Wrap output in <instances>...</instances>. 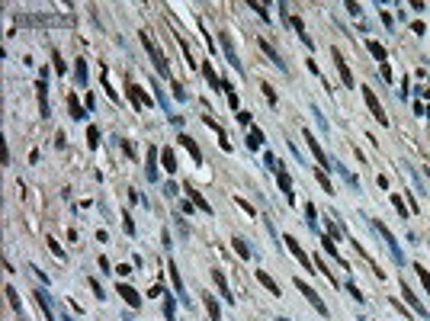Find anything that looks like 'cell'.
Wrapping results in <instances>:
<instances>
[{
    "label": "cell",
    "instance_id": "cell-22",
    "mask_svg": "<svg viewBox=\"0 0 430 321\" xmlns=\"http://www.w3.org/2000/svg\"><path fill=\"white\" fill-rule=\"evenodd\" d=\"M187 193H190V199H193V206H199V209H203L206 215H212V206H209V203H206V199H203V196H199V193H196V189H193L190 183H187Z\"/></svg>",
    "mask_w": 430,
    "mask_h": 321
},
{
    "label": "cell",
    "instance_id": "cell-11",
    "mask_svg": "<svg viewBox=\"0 0 430 321\" xmlns=\"http://www.w3.org/2000/svg\"><path fill=\"white\" fill-rule=\"evenodd\" d=\"M129 97H132V103H135V109H145V106H151V97L142 90L138 84H129Z\"/></svg>",
    "mask_w": 430,
    "mask_h": 321
},
{
    "label": "cell",
    "instance_id": "cell-28",
    "mask_svg": "<svg viewBox=\"0 0 430 321\" xmlns=\"http://www.w3.org/2000/svg\"><path fill=\"white\" fill-rule=\"evenodd\" d=\"M222 93H225V100H228V106H231L234 112H238V93H234V87H231V84H228V81L222 84Z\"/></svg>",
    "mask_w": 430,
    "mask_h": 321
},
{
    "label": "cell",
    "instance_id": "cell-33",
    "mask_svg": "<svg viewBox=\"0 0 430 321\" xmlns=\"http://www.w3.org/2000/svg\"><path fill=\"white\" fill-rule=\"evenodd\" d=\"M263 164H267V167L273 170V173L279 170V161H276V154H273V151H263Z\"/></svg>",
    "mask_w": 430,
    "mask_h": 321
},
{
    "label": "cell",
    "instance_id": "cell-31",
    "mask_svg": "<svg viewBox=\"0 0 430 321\" xmlns=\"http://www.w3.org/2000/svg\"><path fill=\"white\" fill-rule=\"evenodd\" d=\"M392 206L398 209V215H401V219H408V206H405V199H401L398 193H392Z\"/></svg>",
    "mask_w": 430,
    "mask_h": 321
},
{
    "label": "cell",
    "instance_id": "cell-24",
    "mask_svg": "<svg viewBox=\"0 0 430 321\" xmlns=\"http://www.w3.org/2000/svg\"><path fill=\"white\" fill-rule=\"evenodd\" d=\"M257 280H260L263 286H267V289H270V292H273V296H283V292H279V283H276V280H273V276H270V273H263V270H257Z\"/></svg>",
    "mask_w": 430,
    "mask_h": 321
},
{
    "label": "cell",
    "instance_id": "cell-17",
    "mask_svg": "<svg viewBox=\"0 0 430 321\" xmlns=\"http://www.w3.org/2000/svg\"><path fill=\"white\" fill-rule=\"evenodd\" d=\"M119 296L126 299V302H129L132 308H138V305H142V296H138V292L132 289V286H122V283H119Z\"/></svg>",
    "mask_w": 430,
    "mask_h": 321
},
{
    "label": "cell",
    "instance_id": "cell-30",
    "mask_svg": "<svg viewBox=\"0 0 430 321\" xmlns=\"http://www.w3.org/2000/svg\"><path fill=\"white\" fill-rule=\"evenodd\" d=\"M260 145H263V132H260V129H251V132H248V148L254 151V148H260Z\"/></svg>",
    "mask_w": 430,
    "mask_h": 321
},
{
    "label": "cell",
    "instance_id": "cell-9",
    "mask_svg": "<svg viewBox=\"0 0 430 321\" xmlns=\"http://www.w3.org/2000/svg\"><path fill=\"white\" fill-rule=\"evenodd\" d=\"M283 241H286V247H289V250H292V254H295V257H299V260H302V267H305V270H309V273H315V264H312V260H309V254H305V250H302V244H299V241H295L292 235H286Z\"/></svg>",
    "mask_w": 430,
    "mask_h": 321
},
{
    "label": "cell",
    "instance_id": "cell-2",
    "mask_svg": "<svg viewBox=\"0 0 430 321\" xmlns=\"http://www.w3.org/2000/svg\"><path fill=\"white\" fill-rule=\"evenodd\" d=\"M366 222H370V228H373V231H376V235H379V238L385 241V244H389V250H392V257H395V264H405V254H401V247H398V241H395V235H392V231H389V228H385V225H382L379 219H366Z\"/></svg>",
    "mask_w": 430,
    "mask_h": 321
},
{
    "label": "cell",
    "instance_id": "cell-21",
    "mask_svg": "<svg viewBox=\"0 0 430 321\" xmlns=\"http://www.w3.org/2000/svg\"><path fill=\"white\" fill-rule=\"evenodd\" d=\"M212 280H215V286H218V289H222V296H225V302H228V305H231V302H234V296H231V292H228V283H225V273H222V270H212Z\"/></svg>",
    "mask_w": 430,
    "mask_h": 321
},
{
    "label": "cell",
    "instance_id": "cell-19",
    "mask_svg": "<svg viewBox=\"0 0 430 321\" xmlns=\"http://www.w3.org/2000/svg\"><path fill=\"white\" fill-rule=\"evenodd\" d=\"M203 122H206L209 129H215V132H218V145H222V148H225V151H228V148H231V145H228V135H225V129H222V125H218V122H215V119H212V116H203Z\"/></svg>",
    "mask_w": 430,
    "mask_h": 321
},
{
    "label": "cell",
    "instance_id": "cell-35",
    "mask_svg": "<svg viewBox=\"0 0 430 321\" xmlns=\"http://www.w3.org/2000/svg\"><path fill=\"white\" fill-rule=\"evenodd\" d=\"M203 74H206V81L212 84L215 90H222V84H218V77H215V71H212V68H209V65H203Z\"/></svg>",
    "mask_w": 430,
    "mask_h": 321
},
{
    "label": "cell",
    "instance_id": "cell-38",
    "mask_svg": "<svg viewBox=\"0 0 430 321\" xmlns=\"http://www.w3.org/2000/svg\"><path fill=\"white\" fill-rule=\"evenodd\" d=\"M414 273L420 276V283H424V289L430 292V273H427V270H424V267H420V264H414Z\"/></svg>",
    "mask_w": 430,
    "mask_h": 321
},
{
    "label": "cell",
    "instance_id": "cell-45",
    "mask_svg": "<svg viewBox=\"0 0 430 321\" xmlns=\"http://www.w3.org/2000/svg\"><path fill=\"white\" fill-rule=\"evenodd\" d=\"M170 90H173V97H177V100H187V90H183V87H180L177 81L170 84Z\"/></svg>",
    "mask_w": 430,
    "mask_h": 321
},
{
    "label": "cell",
    "instance_id": "cell-23",
    "mask_svg": "<svg viewBox=\"0 0 430 321\" xmlns=\"http://www.w3.org/2000/svg\"><path fill=\"white\" fill-rule=\"evenodd\" d=\"M36 302H39V308L45 311V321H55V315H51V305H48V296H45V289H36Z\"/></svg>",
    "mask_w": 430,
    "mask_h": 321
},
{
    "label": "cell",
    "instance_id": "cell-14",
    "mask_svg": "<svg viewBox=\"0 0 430 321\" xmlns=\"http://www.w3.org/2000/svg\"><path fill=\"white\" fill-rule=\"evenodd\" d=\"M148 183H154L157 180V148H151V145H148Z\"/></svg>",
    "mask_w": 430,
    "mask_h": 321
},
{
    "label": "cell",
    "instance_id": "cell-48",
    "mask_svg": "<svg viewBox=\"0 0 430 321\" xmlns=\"http://www.w3.org/2000/svg\"><path fill=\"white\" fill-rule=\"evenodd\" d=\"M234 203H238V206H241V209H244V212H248V215H251V219H254V209H251V203H244V199H234Z\"/></svg>",
    "mask_w": 430,
    "mask_h": 321
},
{
    "label": "cell",
    "instance_id": "cell-39",
    "mask_svg": "<svg viewBox=\"0 0 430 321\" xmlns=\"http://www.w3.org/2000/svg\"><path fill=\"white\" fill-rule=\"evenodd\" d=\"M305 215H309V228H312V231H318V219H315V206H312V203L305 206Z\"/></svg>",
    "mask_w": 430,
    "mask_h": 321
},
{
    "label": "cell",
    "instance_id": "cell-4",
    "mask_svg": "<svg viewBox=\"0 0 430 321\" xmlns=\"http://www.w3.org/2000/svg\"><path fill=\"white\" fill-rule=\"evenodd\" d=\"M295 286H299V292H302V296H305V299L312 302V308L318 311V315H324V318H328V305H324V302H321V296H318V292L312 289L309 283H302V276H295Z\"/></svg>",
    "mask_w": 430,
    "mask_h": 321
},
{
    "label": "cell",
    "instance_id": "cell-29",
    "mask_svg": "<svg viewBox=\"0 0 430 321\" xmlns=\"http://www.w3.org/2000/svg\"><path fill=\"white\" fill-rule=\"evenodd\" d=\"M231 244H234V250H238V257L251 260V247H248V241H244V238H231Z\"/></svg>",
    "mask_w": 430,
    "mask_h": 321
},
{
    "label": "cell",
    "instance_id": "cell-7",
    "mask_svg": "<svg viewBox=\"0 0 430 321\" xmlns=\"http://www.w3.org/2000/svg\"><path fill=\"white\" fill-rule=\"evenodd\" d=\"M276 183H279V189H283L286 203L292 206V203H295V193H292V177L286 173V167H283V164H279V170H276Z\"/></svg>",
    "mask_w": 430,
    "mask_h": 321
},
{
    "label": "cell",
    "instance_id": "cell-47",
    "mask_svg": "<svg viewBox=\"0 0 430 321\" xmlns=\"http://www.w3.org/2000/svg\"><path fill=\"white\" fill-rule=\"evenodd\" d=\"M347 292H350V296H353L356 302H363V299H366V296H359V289H356V286H353V283H347Z\"/></svg>",
    "mask_w": 430,
    "mask_h": 321
},
{
    "label": "cell",
    "instance_id": "cell-43",
    "mask_svg": "<svg viewBox=\"0 0 430 321\" xmlns=\"http://www.w3.org/2000/svg\"><path fill=\"white\" fill-rule=\"evenodd\" d=\"M370 51H373L376 58H379V61H385V48L379 45V42H370Z\"/></svg>",
    "mask_w": 430,
    "mask_h": 321
},
{
    "label": "cell",
    "instance_id": "cell-18",
    "mask_svg": "<svg viewBox=\"0 0 430 321\" xmlns=\"http://www.w3.org/2000/svg\"><path fill=\"white\" fill-rule=\"evenodd\" d=\"M177 142H180V145H183V148H187V151L193 154V161H196V164H203V154H199V145H196V142H193V138H190V135H180V138H177Z\"/></svg>",
    "mask_w": 430,
    "mask_h": 321
},
{
    "label": "cell",
    "instance_id": "cell-8",
    "mask_svg": "<svg viewBox=\"0 0 430 321\" xmlns=\"http://www.w3.org/2000/svg\"><path fill=\"white\" fill-rule=\"evenodd\" d=\"M302 138L309 142V148H312V154H315V158H318V164H321V167H328V164H331V161H328V151L321 148V142H318V138H315V135L309 132V129L302 132Z\"/></svg>",
    "mask_w": 430,
    "mask_h": 321
},
{
    "label": "cell",
    "instance_id": "cell-37",
    "mask_svg": "<svg viewBox=\"0 0 430 321\" xmlns=\"http://www.w3.org/2000/svg\"><path fill=\"white\" fill-rule=\"evenodd\" d=\"M251 10H254V13H260V16H263L267 23L273 20V16H270V10H267V4H257V0H254V4H251Z\"/></svg>",
    "mask_w": 430,
    "mask_h": 321
},
{
    "label": "cell",
    "instance_id": "cell-49",
    "mask_svg": "<svg viewBox=\"0 0 430 321\" xmlns=\"http://www.w3.org/2000/svg\"><path fill=\"white\" fill-rule=\"evenodd\" d=\"M164 311H167V318L173 321V299H167V305H164Z\"/></svg>",
    "mask_w": 430,
    "mask_h": 321
},
{
    "label": "cell",
    "instance_id": "cell-26",
    "mask_svg": "<svg viewBox=\"0 0 430 321\" xmlns=\"http://www.w3.org/2000/svg\"><path fill=\"white\" fill-rule=\"evenodd\" d=\"M74 81H77V87L87 84V61H84V58H77V61H74Z\"/></svg>",
    "mask_w": 430,
    "mask_h": 321
},
{
    "label": "cell",
    "instance_id": "cell-20",
    "mask_svg": "<svg viewBox=\"0 0 430 321\" xmlns=\"http://www.w3.org/2000/svg\"><path fill=\"white\" fill-rule=\"evenodd\" d=\"M161 164L167 173H177V154H173V148H164L161 151Z\"/></svg>",
    "mask_w": 430,
    "mask_h": 321
},
{
    "label": "cell",
    "instance_id": "cell-25",
    "mask_svg": "<svg viewBox=\"0 0 430 321\" xmlns=\"http://www.w3.org/2000/svg\"><path fill=\"white\" fill-rule=\"evenodd\" d=\"M203 296V292H199ZM203 302H206V308H209V318L212 321H222V308H218V302L212 299V296H203Z\"/></svg>",
    "mask_w": 430,
    "mask_h": 321
},
{
    "label": "cell",
    "instance_id": "cell-34",
    "mask_svg": "<svg viewBox=\"0 0 430 321\" xmlns=\"http://www.w3.org/2000/svg\"><path fill=\"white\" fill-rule=\"evenodd\" d=\"M7 299H10V305H13V308H16V311H20V315H23V305H20V296H16V289H13V286H7Z\"/></svg>",
    "mask_w": 430,
    "mask_h": 321
},
{
    "label": "cell",
    "instance_id": "cell-42",
    "mask_svg": "<svg viewBox=\"0 0 430 321\" xmlns=\"http://www.w3.org/2000/svg\"><path fill=\"white\" fill-rule=\"evenodd\" d=\"M312 116H315V119H318V125H321V132H328V119H324V116H321V112H318V106H315V103H312Z\"/></svg>",
    "mask_w": 430,
    "mask_h": 321
},
{
    "label": "cell",
    "instance_id": "cell-6",
    "mask_svg": "<svg viewBox=\"0 0 430 321\" xmlns=\"http://www.w3.org/2000/svg\"><path fill=\"white\" fill-rule=\"evenodd\" d=\"M331 58H334V68H337V74H340V81H344V87H350V90H353V71H350V65L344 61L340 48H331Z\"/></svg>",
    "mask_w": 430,
    "mask_h": 321
},
{
    "label": "cell",
    "instance_id": "cell-40",
    "mask_svg": "<svg viewBox=\"0 0 430 321\" xmlns=\"http://www.w3.org/2000/svg\"><path fill=\"white\" fill-rule=\"evenodd\" d=\"M87 138H90V148H96V145H100V129L90 125V129H87Z\"/></svg>",
    "mask_w": 430,
    "mask_h": 321
},
{
    "label": "cell",
    "instance_id": "cell-13",
    "mask_svg": "<svg viewBox=\"0 0 430 321\" xmlns=\"http://www.w3.org/2000/svg\"><path fill=\"white\" fill-rule=\"evenodd\" d=\"M321 247H324V254H328V257H334V260H337V264H340V267H344V270H347V260H344V257H340V254H337V244H334V241H331L328 235H324V238H321Z\"/></svg>",
    "mask_w": 430,
    "mask_h": 321
},
{
    "label": "cell",
    "instance_id": "cell-1",
    "mask_svg": "<svg viewBox=\"0 0 430 321\" xmlns=\"http://www.w3.org/2000/svg\"><path fill=\"white\" fill-rule=\"evenodd\" d=\"M142 45H145V51H148V58H151L154 71L161 74V77H170V65H167V58H164V51L157 48V42L148 36V32H142Z\"/></svg>",
    "mask_w": 430,
    "mask_h": 321
},
{
    "label": "cell",
    "instance_id": "cell-15",
    "mask_svg": "<svg viewBox=\"0 0 430 321\" xmlns=\"http://www.w3.org/2000/svg\"><path fill=\"white\" fill-rule=\"evenodd\" d=\"M68 112H71V119H87V109L77 103V97H74V90L68 93Z\"/></svg>",
    "mask_w": 430,
    "mask_h": 321
},
{
    "label": "cell",
    "instance_id": "cell-36",
    "mask_svg": "<svg viewBox=\"0 0 430 321\" xmlns=\"http://www.w3.org/2000/svg\"><path fill=\"white\" fill-rule=\"evenodd\" d=\"M260 90H263V97H267L270 106H276V90H273V87H270V84H260Z\"/></svg>",
    "mask_w": 430,
    "mask_h": 321
},
{
    "label": "cell",
    "instance_id": "cell-52",
    "mask_svg": "<svg viewBox=\"0 0 430 321\" xmlns=\"http://www.w3.org/2000/svg\"><path fill=\"white\" fill-rule=\"evenodd\" d=\"M359 321H366V318H359Z\"/></svg>",
    "mask_w": 430,
    "mask_h": 321
},
{
    "label": "cell",
    "instance_id": "cell-12",
    "mask_svg": "<svg viewBox=\"0 0 430 321\" xmlns=\"http://www.w3.org/2000/svg\"><path fill=\"white\" fill-rule=\"evenodd\" d=\"M167 270H170V283H173V292L180 296V302H183V305H190V296H187V289H183V283H180V273H177V267L170 264Z\"/></svg>",
    "mask_w": 430,
    "mask_h": 321
},
{
    "label": "cell",
    "instance_id": "cell-41",
    "mask_svg": "<svg viewBox=\"0 0 430 321\" xmlns=\"http://www.w3.org/2000/svg\"><path fill=\"white\" fill-rule=\"evenodd\" d=\"M318 183H321L324 189H328V196L334 193V186H331V177H328V173H324V170H318Z\"/></svg>",
    "mask_w": 430,
    "mask_h": 321
},
{
    "label": "cell",
    "instance_id": "cell-10",
    "mask_svg": "<svg viewBox=\"0 0 430 321\" xmlns=\"http://www.w3.org/2000/svg\"><path fill=\"white\" fill-rule=\"evenodd\" d=\"M401 296H405V302H408V305H411V308H414V311H417V315H420V318H427V308H424V305H420V299L414 296V292H411V286H408L405 280H401Z\"/></svg>",
    "mask_w": 430,
    "mask_h": 321
},
{
    "label": "cell",
    "instance_id": "cell-46",
    "mask_svg": "<svg viewBox=\"0 0 430 321\" xmlns=\"http://www.w3.org/2000/svg\"><path fill=\"white\" fill-rule=\"evenodd\" d=\"M234 116H238V122H241V125H251V112H244V109H238V112H234Z\"/></svg>",
    "mask_w": 430,
    "mask_h": 321
},
{
    "label": "cell",
    "instance_id": "cell-5",
    "mask_svg": "<svg viewBox=\"0 0 430 321\" xmlns=\"http://www.w3.org/2000/svg\"><path fill=\"white\" fill-rule=\"evenodd\" d=\"M222 42H218V45H222V51H225V58H228V65L234 68V71L238 74H244V65H241V58H238V51H234V45H231V36H228V32H222V36H218Z\"/></svg>",
    "mask_w": 430,
    "mask_h": 321
},
{
    "label": "cell",
    "instance_id": "cell-44",
    "mask_svg": "<svg viewBox=\"0 0 430 321\" xmlns=\"http://www.w3.org/2000/svg\"><path fill=\"white\" fill-rule=\"evenodd\" d=\"M45 244L51 247V254H55V257H65V250H61V244H58V241H51V238H45Z\"/></svg>",
    "mask_w": 430,
    "mask_h": 321
},
{
    "label": "cell",
    "instance_id": "cell-3",
    "mask_svg": "<svg viewBox=\"0 0 430 321\" xmlns=\"http://www.w3.org/2000/svg\"><path fill=\"white\" fill-rule=\"evenodd\" d=\"M363 90V100H366V106H370V112H373V119L379 125H389V116H385V109H382V103H379V97L370 90V87H359Z\"/></svg>",
    "mask_w": 430,
    "mask_h": 321
},
{
    "label": "cell",
    "instance_id": "cell-32",
    "mask_svg": "<svg viewBox=\"0 0 430 321\" xmlns=\"http://www.w3.org/2000/svg\"><path fill=\"white\" fill-rule=\"evenodd\" d=\"M51 61H55V71H58V74H65V71H68V65H65V58H61V51H58V48L51 51Z\"/></svg>",
    "mask_w": 430,
    "mask_h": 321
},
{
    "label": "cell",
    "instance_id": "cell-51",
    "mask_svg": "<svg viewBox=\"0 0 430 321\" xmlns=\"http://www.w3.org/2000/svg\"><path fill=\"white\" fill-rule=\"evenodd\" d=\"M61 321H71V318H61Z\"/></svg>",
    "mask_w": 430,
    "mask_h": 321
},
{
    "label": "cell",
    "instance_id": "cell-27",
    "mask_svg": "<svg viewBox=\"0 0 430 321\" xmlns=\"http://www.w3.org/2000/svg\"><path fill=\"white\" fill-rule=\"evenodd\" d=\"M177 42H180V48H183V58H187V68H190V71L203 68V65H196V58H193V51H190V45H187V39H180V36H177Z\"/></svg>",
    "mask_w": 430,
    "mask_h": 321
},
{
    "label": "cell",
    "instance_id": "cell-16",
    "mask_svg": "<svg viewBox=\"0 0 430 321\" xmlns=\"http://www.w3.org/2000/svg\"><path fill=\"white\" fill-rule=\"evenodd\" d=\"M260 48H263V51H267V55H270V61H273V65L279 68V71H289V68L283 65V58H279V51H276L273 45H270V42H267V39H260Z\"/></svg>",
    "mask_w": 430,
    "mask_h": 321
},
{
    "label": "cell",
    "instance_id": "cell-50",
    "mask_svg": "<svg viewBox=\"0 0 430 321\" xmlns=\"http://www.w3.org/2000/svg\"><path fill=\"white\" fill-rule=\"evenodd\" d=\"M276 321H289V318H276Z\"/></svg>",
    "mask_w": 430,
    "mask_h": 321
}]
</instances>
